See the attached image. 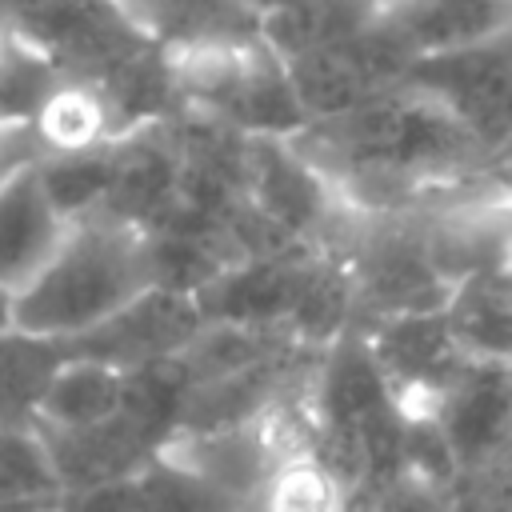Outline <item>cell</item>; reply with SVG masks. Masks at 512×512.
Listing matches in <instances>:
<instances>
[{"label":"cell","mask_w":512,"mask_h":512,"mask_svg":"<svg viewBox=\"0 0 512 512\" xmlns=\"http://www.w3.org/2000/svg\"><path fill=\"white\" fill-rule=\"evenodd\" d=\"M148 288V232L108 216H88L72 224L52 264L16 296V332L76 344Z\"/></svg>","instance_id":"1"},{"label":"cell","mask_w":512,"mask_h":512,"mask_svg":"<svg viewBox=\"0 0 512 512\" xmlns=\"http://www.w3.org/2000/svg\"><path fill=\"white\" fill-rule=\"evenodd\" d=\"M184 116L244 140H296L308 116L284 56L264 40H216L164 52Z\"/></svg>","instance_id":"2"},{"label":"cell","mask_w":512,"mask_h":512,"mask_svg":"<svg viewBox=\"0 0 512 512\" xmlns=\"http://www.w3.org/2000/svg\"><path fill=\"white\" fill-rule=\"evenodd\" d=\"M424 252L448 288L512 268V180L500 172L452 184L412 208Z\"/></svg>","instance_id":"3"},{"label":"cell","mask_w":512,"mask_h":512,"mask_svg":"<svg viewBox=\"0 0 512 512\" xmlns=\"http://www.w3.org/2000/svg\"><path fill=\"white\" fill-rule=\"evenodd\" d=\"M0 24L60 76L104 80L148 48L120 20L112 0H0Z\"/></svg>","instance_id":"4"},{"label":"cell","mask_w":512,"mask_h":512,"mask_svg":"<svg viewBox=\"0 0 512 512\" xmlns=\"http://www.w3.org/2000/svg\"><path fill=\"white\" fill-rule=\"evenodd\" d=\"M368 32L408 68L512 36V0H372Z\"/></svg>","instance_id":"5"},{"label":"cell","mask_w":512,"mask_h":512,"mask_svg":"<svg viewBox=\"0 0 512 512\" xmlns=\"http://www.w3.org/2000/svg\"><path fill=\"white\" fill-rule=\"evenodd\" d=\"M360 340L408 416H432V408L468 368L444 324V308L368 324L360 328Z\"/></svg>","instance_id":"6"},{"label":"cell","mask_w":512,"mask_h":512,"mask_svg":"<svg viewBox=\"0 0 512 512\" xmlns=\"http://www.w3.org/2000/svg\"><path fill=\"white\" fill-rule=\"evenodd\" d=\"M284 64H288L292 88L300 96V108L308 116V128L356 112L372 96L404 84L408 72H412L372 32L344 36V40H332V44H320V48H308L300 56H288Z\"/></svg>","instance_id":"7"},{"label":"cell","mask_w":512,"mask_h":512,"mask_svg":"<svg viewBox=\"0 0 512 512\" xmlns=\"http://www.w3.org/2000/svg\"><path fill=\"white\" fill-rule=\"evenodd\" d=\"M408 80L440 96L496 156V164L512 160V36L460 56L416 64Z\"/></svg>","instance_id":"8"},{"label":"cell","mask_w":512,"mask_h":512,"mask_svg":"<svg viewBox=\"0 0 512 512\" xmlns=\"http://www.w3.org/2000/svg\"><path fill=\"white\" fill-rule=\"evenodd\" d=\"M200 332H204V312H200L196 296L148 288L140 300H132L108 324H100L96 332H88L64 348L72 356H92L120 372H136L148 364L176 360Z\"/></svg>","instance_id":"9"},{"label":"cell","mask_w":512,"mask_h":512,"mask_svg":"<svg viewBox=\"0 0 512 512\" xmlns=\"http://www.w3.org/2000/svg\"><path fill=\"white\" fill-rule=\"evenodd\" d=\"M72 220L52 200L40 160L0 180V292L12 300L52 264L64 248Z\"/></svg>","instance_id":"10"},{"label":"cell","mask_w":512,"mask_h":512,"mask_svg":"<svg viewBox=\"0 0 512 512\" xmlns=\"http://www.w3.org/2000/svg\"><path fill=\"white\" fill-rule=\"evenodd\" d=\"M432 420L452 444L460 472L488 464L512 428V368L468 364L432 408Z\"/></svg>","instance_id":"11"},{"label":"cell","mask_w":512,"mask_h":512,"mask_svg":"<svg viewBox=\"0 0 512 512\" xmlns=\"http://www.w3.org/2000/svg\"><path fill=\"white\" fill-rule=\"evenodd\" d=\"M28 136L40 160H72L112 148L116 140H124V128L100 80L60 76L28 120Z\"/></svg>","instance_id":"12"},{"label":"cell","mask_w":512,"mask_h":512,"mask_svg":"<svg viewBox=\"0 0 512 512\" xmlns=\"http://www.w3.org/2000/svg\"><path fill=\"white\" fill-rule=\"evenodd\" d=\"M112 8L148 48L160 52L260 36V12L252 0H112Z\"/></svg>","instance_id":"13"},{"label":"cell","mask_w":512,"mask_h":512,"mask_svg":"<svg viewBox=\"0 0 512 512\" xmlns=\"http://www.w3.org/2000/svg\"><path fill=\"white\" fill-rule=\"evenodd\" d=\"M44 436H48L64 496L104 488L116 480H132L156 456V448L136 428H128L124 420L84 428V432H44Z\"/></svg>","instance_id":"14"},{"label":"cell","mask_w":512,"mask_h":512,"mask_svg":"<svg viewBox=\"0 0 512 512\" xmlns=\"http://www.w3.org/2000/svg\"><path fill=\"white\" fill-rule=\"evenodd\" d=\"M124 384L128 372L92 360V356H64L56 376L48 380V392L36 412V428L44 432H84L120 420L124 412Z\"/></svg>","instance_id":"15"},{"label":"cell","mask_w":512,"mask_h":512,"mask_svg":"<svg viewBox=\"0 0 512 512\" xmlns=\"http://www.w3.org/2000/svg\"><path fill=\"white\" fill-rule=\"evenodd\" d=\"M444 324L468 364L512 368V276H476L452 288Z\"/></svg>","instance_id":"16"},{"label":"cell","mask_w":512,"mask_h":512,"mask_svg":"<svg viewBox=\"0 0 512 512\" xmlns=\"http://www.w3.org/2000/svg\"><path fill=\"white\" fill-rule=\"evenodd\" d=\"M64 356H68L64 344H52L28 332L0 336V428L36 424L48 380L56 376Z\"/></svg>","instance_id":"17"},{"label":"cell","mask_w":512,"mask_h":512,"mask_svg":"<svg viewBox=\"0 0 512 512\" xmlns=\"http://www.w3.org/2000/svg\"><path fill=\"white\" fill-rule=\"evenodd\" d=\"M132 488L140 512H248L240 496H232L228 488H220L216 480H208L200 468H192L168 448H160L132 476Z\"/></svg>","instance_id":"18"},{"label":"cell","mask_w":512,"mask_h":512,"mask_svg":"<svg viewBox=\"0 0 512 512\" xmlns=\"http://www.w3.org/2000/svg\"><path fill=\"white\" fill-rule=\"evenodd\" d=\"M60 500H64V484L48 436L36 424L0 428V504L48 508Z\"/></svg>","instance_id":"19"},{"label":"cell","mask_w":512,"mask_h":512,"mask_svg":"<svg viewBox=\"0 0 512 512\" xmlns=\"http://www.w3.org/2000/svg\"><path fill=\"white\" fill-rule=\"evenodd\" d=\"M248 512H352V492L312 452L284 456Z\"/></svg>","instance_id":"20"},{"label":"cell","mask_w":512,"mask_h":512,"mask_svg":"<svg viewBox=\"0 0 512 512\" xmlns=\"http://www.w3.org/2000/svg\"><path fill=\"white\" fill-rule=\"evenodd\" d=\"M352 512H456V488L428 484L416 476H396L352 500Z\"/></svg>","instance_id":"21"},{"label":"cell","mask_w":512,"mask_h":512,"mask_svg":"<svg viewBox=\"0 0 512 512\" xmlns=\"http://www.w3.org/2000/svg\"><path fill=\"white\" fill-rule=\"evenodd\" d=\"M16 332V300L8 292H0V336Z\"/></svg>","instance_id":"22"},{"label":"cell","mask_w":512,"mask_h":512,"mask_svg":"<svg viewBox=\"0 0 512 512\" xmlns=\"http://www.w3.org/2000/svg\"><path fill=\"white\" fill-rule=\"evenodd\" d=\"M492 512H512V472L500 480V488L492 492Z\"/></svg>","instance_id":"23"},{"label":"cell","mask_w":512,"mask_h":512,"mask_svg":"<svg viewBox=\"0 0 512 512\" xmlns=\"http://www.w3.org/2000/svg\"><path fill=\"white\" fill-rule=\"evenodd\" d=\"M12 48H16V40H12V32L0 24V68H4V60L12 56Z\"/></svg>","instance_id":"24"},{"label":"cell","mask_w":512,"mask_h":512,"mask_svg":"<svg viewBox=\"0 0 512 512\" xmlns=\"http://www.w3.org/2000/svg\"><path fill=\"white\" fill-rule=\"evenodd\" d=\"M16 168H24V164H0V180H4L8 172H16Z\"/></svg>","instance_id":"25"},{"label":"cell","mask_w":512,"mask_h":512,"mask_svg":"<svg viewBox=\"0 0 512 512\" xmlns=\"http://www.w3.org/2000/svg\"><path fill=\"white\" fill-rule=\"evenodd\" d=\"M504 164H508V160H504Z\"/></svg>","instance_id":"26"}]
</instances>
